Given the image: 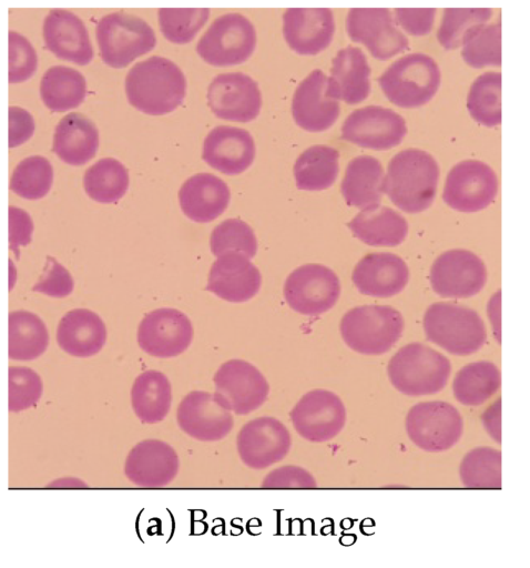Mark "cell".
<instances>
[{
    "mask_svg": "<svg viewBox=\"0 0 530 568\" xmlns=\"http://www.w3.org/2000/svg\"><path fill=\"white\" fill-rule=\"evenodd\" d=\"M439 180L437 161L428 152L410 148L391 158L383 192L401 211L419 213L434 202Z\"/></svg>",
    "mask_w": 530,
    "mask_h": 568,
    "instance_id": "1",
    "label": "cell"
},
{
    "mask_svg": "<svg viewBox=\"0 0 530 568\" xmlns=\"http://www.w3.org/2000/svg\"><path fill=\"white\" fill-rule=\"evenodd\" d=\"M125 92L133 106L144 113L160 115L173 111L182 103L186 80L173 61L153 55L129 70Z\"/></svg>",
    "mask_w": 530,
    "mask_h": 568,
    "instance_id": "2",
    "label": "cell"
},
{
    "mask_svg": "<svg viewBox=\"0 0 530 568\" xmlns=\"http://www.w3.org/2000/svg\"><path fill=\"white\" fill-rule=\"evenodd\" d=\"M393 386L407 396H426L447 384L451 364L441 353L422 343H410L397 351L387 367Z\"/></svg>",
    "mask_w": 530,
    "mask_h": 568,
    "instance_id": "3",
    "label": "cell"
},
{
    "mask_svg": "<svg viewBox=\"0 0 530 568\" xmlns=\"http://www.w3.org/2000/svg\"><path fill=\"white\" fill-rule=\"evenodd\" d=\"M424 331L429 342L458 356L478 352L487 341L486 325L480 315L455 303L431 304L424 315Z\"/></svg>",
    "mask_w": 530,
    "mask_h": 568,
    "instance_id": "4",
    "label": "cell"
},
{
    "mask_svg": "<svg viewBox=\"0 0 530 568\" xmlns=\"http://www.w3.org/2000/svg\"><path fill=\"white\" fill-rule=\"evenodd\" d=\"M348 347L364 355L387 353L401 337L402 315L388 305H363L345 313L339 325Z\"/></svg>",
    "mask_w": 530,
    "mask_h": 568,
    "instance_id": "5",
    "label": "cell"
},
{
    "mask_svg": "<svg viewBox=\"0 0 530 568\" xmlns=\"http://www.w3.org/2000/svg\"><path fill=\"white\" fill-rule=\"evenodd\" d=\"M440 80L437 62L426 53L414 52L394 61L378 78V83L394 104L418 108L431 100Z\"/></svg>",
    "mask_w": 530,
    "mask_h": 568,
    "instance_id": "6",
    "label": "cell"
},
{
    "mask_svg": "<svg viewBox=\"0 0 530 568\" xmlns=\"http://www.w3.org/2000/svg\"><path fill=\"white\" fill-rule=\"evenodd\" d=\"M96 39L103 62L113 68L128 65L156 42L150 24L125 11L103 16L96 26Z\"/></svg>",
    "mask_w": 530,
    "mask_h": 568,
    "instance_id": "7",
    "label": "cell"
},
{
    "mask_svg": "<svg viewBox=\"0 0 530 568\" xmlns=\"http://www.w3.org/2000/svg\"><path fill=\"white\" fill-rule=\"evenodd\" d=\"M463 422L449 403L422 402L412 406L406 417L409 439L420 449L440 453L453 447L461 438Z\"/></svg>",
    "mask_w": 530,
    "mask_h": 568,
    "instance_id": "8",
    "label": "cell"
},
{
    "mask_svg": "<svg viewBox=\"0 0 530 568\" xmlns=\"http://www.w3.org/2000/svg\"><path fill=\"white\" fill-rule=\"evenodd\" d=\"M256 45L253 23L237 12L216 18L200 38L196 51L213 65H232L244 62Z\"/></svg>",
    "mask_w": 530,
    "mask_h": 568,
    "instance_id": "9",
    "label": "cell"
},
{
    "mask_svg": "<svg viewBox=\"0 0 530 568\" xmlns=\"http://www.w3.org/2000/svg\"><path fill=\"white\" fill-rule=\"evenodd\" d=\"M340 296V282L329 267L309 263L294 270L284 284V297L295 312L316 316L329 311Z\"/></svg>",
    "mask_w": 530,
    "mask_h": 568,
    "instance_id": "10",
    "label": "cell"
},
{
    "mask_svg": "<svg viewBox=\"0 0 530 568\" xmlns=\"http://www.w3.org/2000/svg\"><path fill=\"white\" fill-rule=\"evenodd\" d=\"M215 400L230 412L247 415L267 399L269 386L264 375L251 363L231 359L214 375Z\"/></svg>",
    "mask_w": 530,
    "mask_h": 568,
    "instance_id": "11",
    "label": "cell"
},
{
    "mask_svg": "<svg viewBox=\"0 0 530 568\" xmlns=\"http://www.w3.org/2000/svg\"><path fill=\"white\" fill-rule=\"evenodd\" d=\"M497 192L498 180L491 166L479 160H463L448 172L442 199L456 211L475 213L489 206Z\"/></svg>",
    "mask_w": 530,
    "mask_h": 568,
    "instance_id": "12",
    "label": "cell"
},
{
    "mask_svg": "<svg viewBox=\"0 0 530 568\" xmlns=\"http://www.w3.org/2000/svg\"><path fill=\"white\" fill-rule=\"evenodd\" d=\"M430 285L441 297L467 298L479 293L487 282V268L475 253L455 248L440 254L431 265Z\"/></svg>",
    "mask_w": 530,
    "mask_h": 568,
    "instance_id": "13",
    "label": "cell"
},
{
    "mask_svg": "<svg viewBox=\"0 0 530 568\" xmlns=\"http://www.w3.org/2000/svg\"><path fill=\"white\" fill-rule=\"evenodd\" d=\"M291 419L304 439L323 443L336 437L346 423V409L333 392L314 389L306 393L293 407Z\"/></svg>",
    "mask_w": 530,
    "mask_h": 568,
    "instance_id": "14",
    "label": "cell"
},
{
    "mask_svg": "<svg viewBox=\"0 0 530 568\" xmlns=\"http://www.w3.org/2000/svg\"><path fill=\"white\" fill-rule=\"evenodd\" d=\"M346 31L354 42L363 43L379 60H387L408 48L407 37L385 8L350 9Z\"/></svg>",
    "mask_w": 530,
    "mask_h": 568,
    "instance_id": "15",
    "label": "cell"
},
{
    "mask_svg": "<svg viewBox=\"0 0 530 568\" xmlns=\"http://www.w3.org/2000/svg\"><path fill=\"white\" fill-rule=\"evenodd\" d=\"M407 133L404 118L391 109L367 105L344 121L342 138L361 148L386 150L398 145Z\"/></svg>",
    "mask_w": 530,
    "mask_h": 568,
    "instance_id": "16",
    "label": "cell"
},
{
    "mask_svg": "<svg viewBox=\"0 0 530 568\" xmlns=\"http://www.w3.org/2000/svg\"><path fill=\"white\" fill-rule=\"evenodd\" d=\"M207 104L220 119L248 122L259 113L262 94L249 75L242 72L221 73L208 85Z\"/></svg>",
    "mask_w": 530,
    "mask_h": 568,
    "instance_id": "17",
    "label": "cell"
},
{
    "mask_svg": "<svg viewBox=\"0 0 530 568\" xmlns=\"http://www.w3.org/2000/svg\"><path fill=\"white\" fill-rule=\"evenodd\" d=\"M236 445L239 458L247 467L264 469L287 456L292 438L278 419L259 417L242 427Z\"/></svg>",
    "mask_w": 530,
    "mask_h": 568,
    "instance_id": "18",
    "label": "cell"
},
{
    "mask_svg": "<svg viewBox=\"0 0 530 568\" xmlns=\"http://www.w3.org/2000/svg\"><path fill=\"white\" fill-rule=\"evenodd\" d=\"M192 339L191 321L175 308H159L146 314L137 329L140 347L160 358L180 355L187 349Z\"/></svg>",
    "mask_w": 530,
    "mask_h": 568,
    "instance_id": "19",
    "label": "cell"
},
{
    "mask_svg": "<svg viewBox=\"0 0 530 568\" xmlns=\"http://www.w3.org/2000/svg\"><path fill=\"white\" fill-rule=\"evenodd\" d=\"M180 428L201 442L223 439L232 430L234 420L231 412L218 404L207 392H191L177 408Z\"/></svg>",
    "mask_w": 530,
    "mask_h": 568,
    "instance_id": "20",
    "label": "cell"
},
{
    "mask_svg": "<svg viewBox=\"0 0 530 568\" xmlns=\"http://www.w3.org/2000/svg\"><path fill=\"white\" fill-rule=\"evenodd\" d=\"M179 467V457L169 444L146 439L129 453L124 474L135 486L156 488L169 485L176 477Z\"/></svg>",
    "mask_w": 530,
    "mask_h": 568,
    "instance_id": "21",
    "label": "cell"
},
{
    "mask_svg": "<svg viewBox=\"0 0 530 568\" xmlns=\"http://www.w3.org/2000/svg\"><path fill=\"white\" fill-rule=\"evenodd\" d=\"M261 285L262 275L249 257L238 252H227L212 264L206 291L222 300L239 303L254 297Z\"/></svg>",
    "mask_w": 530,
    "mask_h": 568,
    "instance_id": "22",
    "label": "cell"
},
{
    "mask_svg": "<svg viewBox=\"0 0 530 568\" xmlns=\"http://www.w3.org/2000/svg\"><path fill=\"white\" fill-rule=\"evenodd\" d=\"M351 280L361 294L386 298L406 287L409 268L406 262L394 253H369L356 264Z\"/></svg>",
    "mask_w": 530,
    "mask_h": 568,
    "instance_id": "23",
    "label": "cell"
},
{
    "mask_svg": "<svg viewBox=\"0 0 530 568\" xmlns=\"http://www.w3.org/2000/svg\"><path fill=\"white\" fill-rule=\"evenodd\" d=\"M327 77L322 70H313L296 88L293 118L302 129L320 132L330 128L339 115V103L326 94Z\"/></svg>",
    "mask_w": 530,
    "mask_h": 568,
    "instance_id": "24",
    "label": "cell"
},
{
    "mask_svg": "<svg viewBox=\"0 0 530 568\" xmlns=\"http://www.w3.org/2000/svg\"><path fill=\"white\" fill-rule=\"evenodd\" d=\"M335 32L334 14L327 8H291L283 14V34L299 54H316L328 47Z\"/></svg>",
    "mask_w": 530,
    "mask_h": 568,
    "instance_id": "25",
    "label": "cell"
},
{
    "mask_svg": "<svg viewBox=\"0 0 530 568\" xmlns=\"http://www.w3.org/2000/svg\"><path fill=\"white\" fill-rule=\"evenodd\" d=\"M202 156L208 165L224 174H238L252 164L255 143L244 129L218 125L206 135Z\"/></svg>",
    "mask_w": 530,
    "mask_h": 568,
    "instance_id": "26",
    "label": "cell"
},
{
    "mask_svg": "<svg viewBox=\"0 0 530 568\" xmlns=\"http://www.w3.org/2000/svg\"><path fill=\"white\" fill-rule=\"evenodd\" d=\"M43 39L49 51L77 64H86L93 57L89 32L83 21L65 9H52L43 21Z\"/></svg>",
    "mask_w": 530,
    "mask_h": 568,
    "instance_id": "27",
    "label": "cell"
},
{
    "mask_svg": "<svg viewBox=\"0 0 530 568\" xmlns=\"http://www.w3.org/2000/svg\"><path fill=\"white\" fill-rule=\"evenodd\" d=\"M370 68L361 49L353 45L340 49L333 59L326 94L348 104L364 101L370 92Z\"/></svg>",
    "mask_w": 530,
    "mask_h": 568,
    "instance_id": "28",
    "label": "cell"
},
{
    "mask_svg": "<svg viewBox=\"0 0 530 568\" xmlns=\"http://www.w3.org/2000/svg\"><path fill=\"white\" fill-rule=\"evenodd\" d=\"M227 184L211 173H197L188 178L181 186L179 200L184 214L200 223H206L220 216L228 205Z\"/></svg>",
    "mask_w": 530,
    "mask_h": 568,
    "instance_id": "29",
    "label": "cell"
},
{
    "mask_svg": "<svg viewBox=\"0 0 530 568\" xmlns=\"http://www.w3.org/2000/svg\"><path fill=\"white\" fill-rule=\"evenodd\" d=\"M106 331L103 321L94 312L77 308L68 312L59 322L57 342L68 354L89 357L101 351Z\"/></svg>",
    "mask_w": 530,
    "mask_h": 568,
    "instance_id": "30",
    "label": "cell"
},
{
    "mask_svg": "<svg viewBox=\"0 0 530 568\" xmlns=\"http://www.w3.org/2000/svg\"><path fill=\"white\" fill-rule=\"evenodd\" d=\"M98 146V129L83 114L69 113L57 124L52 151L65 163L84 164L93 158Z\"/></svg>",
    "mask_w": 530,
    "mask_h": 568,
    "instance_id": "31",
    "label": "cell"
},
{
    "mask_svg": "<svg viewBox=\"0 0 530 568\" xmlns=\"http://www.w3.org/2000/svg\"><path fill=\"white\" fill-rule=\"evenodd\" d=\"M384 170L374 156L359 155L347 165L342 181V194L348 205L366 210L380 204Z\"/></svg>",
    "mask_w": 530,
    "mask_h": 568,
    "instance_id": "32",
    "label": "cell"
},
{
    "mask_svg": "<svg viewBox=\"0 0 530 568\" xmlns=\"http://www.w3.org/2000/svg\"><path fill=\"white\" fill-rule=\"evenodd\" d=\"M348 227L357 239L371 246H397L408 233L406 219L380 204L360 211L348 223Z\"/></svg>",
    "mask_w": 530,
    "mask_h": 568,
    "instance_id": "33",
    "label": "cell"
},
{
    "mask_svg": "<svg viewBox=\"0 0 530 568\" xmlns=\"http://www.w3.org/2000/svg\"><path fill=\"white\" fill-rule=\"evenodd\" d=\"M171 399V384L161 372L146 371L136 377L132 386V407L144 424L163 420L170 410Z\"/></svg>",
    "mask_w": 530,
    "mask_h": 568,
    "instance_id": "34",
    "label": "cell"
},
{
    "mask_svg": "<svg viewBox=\"0 0 530 568\" xmlns=\"http://www.w3.org/2000/svg\"><path fill=\"white\" fill-rule=\"evenodd\" d=\"M49 333L42 320L28 311L9 314L8 355L16 361H32L44 353Z\"/></svg>",
    "mask_w": 530,
    "mask_h": 568,
    "instance_id": "35",
    "label": "cell"
},
{
    "mask_svg": "<svg viewBox=\"0 0 530 568\" xmlns=\"http://www.w3.org/2000/svg\"><path fill=\"white\" fill-rule=\"evenodd\" d=\"M86 93L84 77L65 65L49 68L40 82V94L44 104L55 112L78 106Z\"/></svg>",
    "mask_w": 530,
    "mask_h": 568,
    "instance_id": "36",
    "label": "cell"
},
{
    "mask_svg": "<svg viewBox=\"0 0 530 568\" xmlns=\"http://www.w3.org/2000/svg\"><path fill=\"white\" fill-rule=\"evenodd\" d=\"M338 159V151L328 145L306 149L294 164L296 186L307 191L328 189L337 178Z\"/></svg>",
    "mask_w": 530,
    "mask_h": 568,
    "instance_id": "37",
    "label": "cell"
},
{
    "mask_svg": "<svg viewBox=\"0 0 530 568\" xmlns=\"http://www.w3.org/2000/svg\"><path fill=\"white\" fill-rule=\"evenodd\" d=\"M500 385L499 368L491 362L480 361L463 366L456 374L452 390L460 404L478 406L492 397Z\"/></svg>",
    "mask_w": 530,
    "mask_h": 568,
    "instance_id": "38",
    "label": "cell"
},
{
    "mask_svg": "<svg viewBox=\"0 0 530 568\" xmlns=\"http://www.w3.org/2000/svg\"><path fill=\"white\" fill-rule=\"evenodd\" d=\"M83 185L91 199L101 203L116 202L128 190L129 173L120 161L101 159L85 171Z\"/></svg>",
    "mask_w": 530,
    "mask_h": 568,
    "instance_id": "39",
    "label": "cell"
},
{
    "mask_svg": "<svg viewBox=\"0 0 530 568\" xmlns=\"http://www.w3.org/2000/svg\"><path fill=\"white\" fill-rule=\"evenodd\" d=\"M467 109L471 118L485 125L496 126L501 122V73L489 71L480 74L472 82Z\"/></svg>",
    "mask_w": 530,
    "mask_h": 568,
    "instance_id": "40",
    "label": "cell"
},
{
    "mask_svg": "<svg viewBox=\"0 0 530 568\" xmlns=\"http://www.w3.org/2000/svg\"><path fill=\"white\" fill-rule=\"evenodd\" d=\"M459 477L468 488H501V452L491 447L471 449L460 463Z\"/></svg>",
    "mask_w": 530,
    "mask_h": 568,
    "instance_id": "41",
    "label": "cell"
},
{
    "mask_svg": "<svg viewBox=\"0 0 530 568\" xmlns=\"http://www.w3.org/2000/svg\"><path fill=\"white\" fill-rule=\"evenodd\" d=\"M461 57L472 68L501 64V23H486L475 28L461 44Z\"/></svg>",
    "mask_w": 530,
    "mask_h": 568,
    "instance_id": "42",
    "label": "cell"
},
{
    "mask_svg": "<svg viewBox=\"0 0 530 568\" xmlns=\"http://www.w3.org/2000/svg\"><path fill=\"white\" fill-rule=\"evenodd\" d=\"M53 171L48 159L32 155L22 160L14 169L11 179V190L29 200L44 196L52 184Z\"/></svg>",
    "mask_w": 530,
    "mask_h": 568,
    "instance_id": "43",
    "label": "cell"
},
{
    "mask_svg": "<svg viewBox=\"0 0 530 568\" xmlns=\"http://www.w3.org/2000/svg\"><path fill=\"white\" fill-rule=\"evenodd\" d=\"M491 14L488 8L445 9L437 39L445 49L461 47L469 32L488 23Z\"/></svg>",
    "mask_w": 530,
    "mask_h": 568,
    "instance_id": "44",
    "label": "cell"
},
{
    "mask_svg": "<svg viewBox=\"0 0 530 568\" xmlns=\"http://www.w3.org/2000/svg\"><path fill=\"white\" fill-rule=\"evenodd\" d=\"M210 245L212 253L217 257L227 252H238L252 258L257 251L254 231L239 219H227L215 226Z\"/></svg>",
    "mask_w": 530,
    "mask_h": 568,
    "instance_id": "45",
    "label": "cell"
},
{
    "mask_svg": "<svg viewBox=\"0 0 530 568\" xmlns=\"http://www.w3.org/2000/svg\"><path fill=\"white\" fill-rule=\"evenodd\" d=\"M208 14L207 8H162L159 10V22L166 39L175 43H186L195 37Z\"/></svg>",
    "mask_w": 530,
    "mask_h": 568,
    "instance_id": "46",
    "label": "cell"
},
{
    "mask_svg": "<svg viewBox=\"0 0 530 568\" xmlns=\"http://www.w3.org/2000/svg\"><path fill=\"white\" fill-rule=\"evenodd\" d=\"M8 406L10 412L19 413L34 406L42 394L40 376L28 367L9 368Z\"/></svg>",
    "mask_w": 530,
    "mask_h": 568,
    "instance_id": "47",
    "label": "cell"
},
{
    "mask_svg": "<svg viewBox=\"0 0 530 568\" xmlns=\"http://www.w3.org/2000/svg\"><path fill=\"white\" fill-rule=\"evenodd\" d=\"M9 82L17 83L29 79L38 65L34 48L27 38L16 31H9Z\"/></svg>",
    "mask_w": 530,
    "mask_h": 568,
    "instance_id": "48",
    "label": "cell"
},
{
    "mask_svg": "<svg viewBox=\"0 0 530 568\" xmlns=\"http://www.w3.org/2000/svg\"><path fill=\"white\" fill-rule=\"evenodd\" d=\"M73 290V278L69 271L54 257H47V265L39 282L32 291L43 293L51 297H65Z\"/></svg>",
    "mask_w": 530,
    "mask_h": 568,
    "instance_id": "49",
    "label": "cell"
},
{
    "mask_svg": "<svg viewBox=\"0 0 530 568\" xmlns=\"http://www.w3.org/2000/svg\"><path fill=\"white\" fill-rule=\"evenodd\" d=\"M265 488H315V477L299 466H282L268 473L263 479Z\"/></svg>",
    "mask_w": 530,
    "mask_h": 568,
    "instance_id": "50",
    "label": "cell"
},
{
    "mask_svg": "<svg viewBox=\"0 0 530 568\" xmlns=\"http://www.w3.org/2000/svg\"><path fill=\"white\" fill-rule=\"evenodd\" d=\"M397 22L412 36L428 33L434 24L436 9H395Z\"/></svg>",
    "mask_w": 530,
    "mask_h": 568,
    "instance_id": "51",
    "label": "cell"
},
{
    "mask_svg": "<svg viewBox=\"0 0 530 568\" xmlns=\"http://www.w3.org/2000/svg\"><path fill=\"white\" fill-rule=\"evenodd\" d=\"M33 230L29 214L16 206H9V244L17 255L20 245H27L31 240Z\"/></svg>",
    "mask_w": 530,
    "mask_h": 568,
    "instance_id": "52",
    "label": "cell"
},
{
    "mask_svg": "<svg viewBox=\"0 0 530 568\" xmlns=\"http://www.w3.org/2000/svg\"><path fill=\"white\" fill-rule=\"evenodd\" d=\"M34 131L32 115L19 106L9 108V146H17L29 140Z\"/></svg>",
    "mask_w": 530,
    "mask_h": 568,
    "instance_id": "53",
    "label": "cell"
},
{
    "mask_svg": "<svg viewBox=\"0 0 530 568\" xmlns=\"http://www.w3.org/2000/svg\"><path fill=\"white\" fill-rule=\"evenodd\" d=\"M482 424L490 437L498 444L501 443V398L492 403L483 413Z\"/></svg>",
    "mask_w": 530,
    "mask_h": 568,
    "instance_id": "54",
    "label": "cell"
},
{
    "mask_svg": "<svg viewBox=\"0 0 530 568\" xmlns=\"http://www.w3.org/2000/svg\"><path fill=\"white\" fill-rule=\"evenodd\" d=\"M500 305H501V291L499 290L495 293L487 307V313L492 326L493 335L496 336L498 343H500L501 338V328H500Z\"/></svg>",
    "mask_w": 530,
    "mask_h": 568,
    "instance_id": "55",
    "label": "cell"
}]
</instances>
